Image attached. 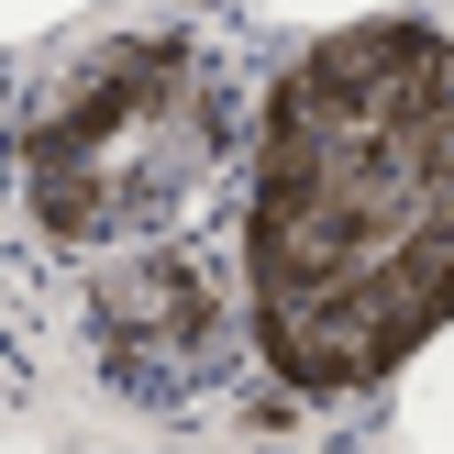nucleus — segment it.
Instances as JSON below:
<instances>
[{
    "label": "nucleus",
    "instance_id": "nucleus-3",
    "mask_svg": "<svg viewBox=\"0 0 454 454\" xmlns=\"http://www.w3.org/2000/svg\"><path fill=\"white\" fill-rule=\"evenodd\" d=\"M89 333H100V366L122 377L133 399H189L200 377H222L233 310H222V288H211L200 255H133V266L100 278Z\"/></svg>",
    "mask_w": 454,
    "mask_h": 454
},
{
    "label": "nucleus",
    "instance_id": "nucleus-1",
    "mask_svg": "<svg viewBox=\"0 0 454 454\" xmlns=\"http://www.w3.org/2000/svg\"><path fill=\"white\" fill-rule=\"evenodd\" d=\"M244 310L288 388H377L454 333V44L344 22L278 78L244 200Z\"/></svg>",
    "mask_w": 454,
    "mask_h": 454
},
{
    "label": "nucleus",
    "instance_id": "nucleus-2",
    "mask_svg": "<svg viewBox=\"0 0 454 454\" xmlns=\"http://www.w3.org/2000/svg\"><path fill=\"white\" fill-rule=\"evenodd\" d=\"M222 67L189 34H111L22 100V200L56 244H122L222 167Z\"/></svg>",
    "mask_w": 454,
    "mask_h": 454
}]
</instances>
